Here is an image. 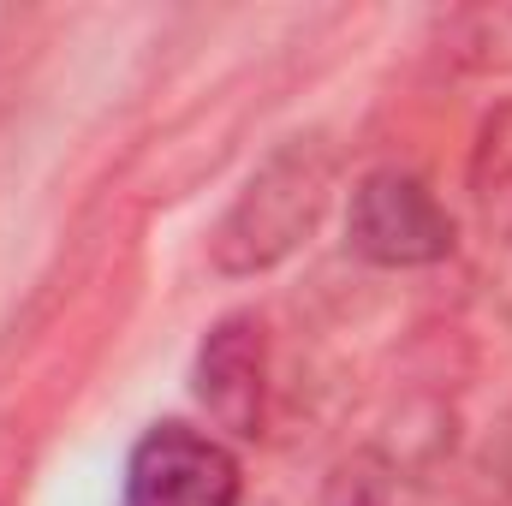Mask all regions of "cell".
Wrapping results in <instances>:
<instances>
[{"label":"cell","mask_w":512,"mask_h":506,"mask_svg":"<svg viewBox=\"0 0 512 506\" xmlns=\"http://www.w3.org/2000/svg\"><path fill=\"white\" fill-rule=\"evenodd\" d=\"M328 197H334V149L322 137H286L280 149H268V161L245 179V191L209 233L215 274L239 280L286 262L328 215Z\"/></svg>","instance_id":"obj_1"},{"label":"cell","mask_w":512,"mask_h":506,"mask_svg":"<svg viewBox=\"0 0 512 506\" xmlns=\"http://www.w3.org/2000/svg\"><path fill=\"white\" fill-rule=\"evenodd\" d=\"M393 495H399V465L382 453H352L334 465L322 506H393Z\"/></svg>","instance_id":"obj_6"},{"label":"cell","mask_w":512,"mask_h":506,"mask_svg":"<svg viewBox=\"0 0 512 506\" xmlns=\"http://www.w3.org/2000/svg\"><path fill=\"white\" fill-rule=\"evenodd\" d=\"M191 393L221 435H239V441L262 435V423H268V334L251 310L221 316L209 328V340L197 346V364H191Z\"/></svg>","instance_id":"obj_4"},{"label":"cell","mask_w":512,"mask_h":506,"mask_svg":"<svg viewBox=\"0 0 512 506\" xmlns=\"http://www.w3.org/2000/svg\"><path fill=\"white\" fill-rule=\"evenodd\" d=\"M245 471L233 447L197 423H149L126 453L120 506H239Z\"/></svg>","instance_id":"obj_3"},{"label":"cell","mask_w":512,"mask_h":506,"mask_svg":"<svg viewBox=\"0 0 512 506\" xmlns=\"http://www.w3.org/2000/svg\"><path fill=\"white\" fill-rule=\"evenodd\" d=\"M471 203L483 215L489 233L512 239V102L495 108L477 131V155H471Z\"/></svg>","instance_id":"obj_5"},{"label":"cell","mask_w":512,"mask_h":506,"mask_svg":"<svg viewBox=\"0 0 512 506\" xmlns=\"http://www.w3.org/2000/svg\"><path fill=\"white\" fill-rule=\"evenodd\" d=\"M346 245L370 268H429L453 256V215L417 173L376 167L352 185Z\"/></svg>","instance_id":"obj_2"}]
</instances>
